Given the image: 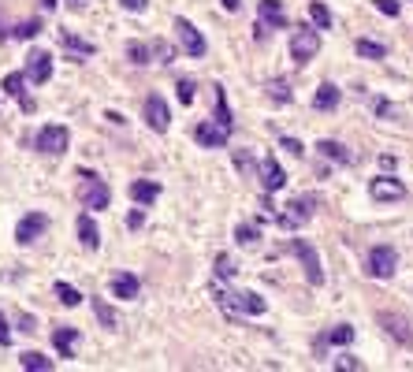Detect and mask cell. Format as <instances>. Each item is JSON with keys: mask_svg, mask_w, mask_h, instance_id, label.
<instances>
[{"mask_svg": "<svg viewBox=\"0 0 413 372\" xmlns=\"http://www.w3.org/2000/svg\"><path fill=\"white\" fill-rule=\"evenodd\" d=\"M357 56H365V60H384V56H387V45L361 38V41H357Z\"/></svg>", "mask_w": 413, "mask_h": 372, "instance_id": "32", "label": "cell"}, {"mask_svg": "<svg viewBox=\"0 0 413 372\" xmlns=\"http://www.w3.org/2000/svg\"><path fill=\"white\" fill-rule=\"evenodd\" d=\"M238 276V265H235V257H227V254H220L216 257V279H235Z\"/></svg>", "mask_w": 413, "mask_h": 372, "instance_id": "35", "label": "cell"}, {"mask_svg": "<svg viewBox=\"0 0 413 372\" xmlns=\"http://www.w3.org/2000/svg\"><path fill=\"white\" fill-rule=\"evenodd\" d=\"M60 45H63V49H71V52H79V56H93V45H90V41L75 38L71 30H60Z\"/></svg>", "mask_w": 413, "mask_h": 372, "instance_id": "29", "label": "cell"}, {"mask_svg": "<svg viewBox=\"0 0 413 372\" xmlns=\"http://www.w3.org/2000/svg\"><path fill=\"white\" fill-rule=\"evenodd\" d=\"M380 324L387 327V335H395L402 346H413V332H410V320L398 313H380Z\"/></svg>", "mask_w": 413, "mask_h": 372, "instance_id": "15", "label": "cell"}, {"mask_svg": "<svg viewBox=\"0 0 413 372\" xmlns=\"http://www.w3.org/2000/svg\"><path fill=\"white\" fill-rule=\"evenodd\" d=\"M45 227H49V216H45V212H26L23 220L15 224V242H19V246L38 242V238L45 235Z\"/></svg>", "mask_w": 413, "mask_h": 372, "instance_id": "7", "label": "cell"}, {"mask_svg": "<svg viewBox=\"0 0 413 372\" xmlns=\"http://www.w3.org/2000/svg\"><path fill=\"white\" fill-rule=\"evenodd\" d=\"M209 294H212V302L220 305V313L227 316V320H238V316H242V302H238L235 290L224 287V279H216L212 287H209Z\"/></svg>", "mask_w": 413, "mask_h": 372, "instance_id": "10", "label": "cell"}, {"mask_svg": "<svg viewBox=\"0 0 413 372\" xmlns=\"http://www.w3.org/2000/svg\"><path fill=\"white\" fill-rule=\"evenodd\" d=\"M279 149L295 153V157H302V153H306V146H302V141H298V138H279Z\"/></svg>", "mask_w": 413, "mask_h": 372, "instance_id": "43", "label": "cell"}, {"mask_svg": "<svg viewBox=\"0 0 413 372\" xmlns=\"http://www.w3.org/2000/svg\"><path fill=\"white\" fill-rule=\"evenodd\" d=\"M127 56H130V63H134V68H146V63H149L146 41H130V45H127Z\"/></svg>", "mask_w": 413, "mask_h": 372, "instance_id": "36", "label": "cell"}, {"mask_svg": "<svg viewBox=\"0 0 413 372\" xmlns=\"http://www.w3.org/2000/svg\"><path fill=\"white\" fill-rule=\"evenodd\" d=\"M146 123L157 130V134H164V130L171 127V112H168V104H164V97H146Z\"/></svg>", "mask_w": 413, "mask_h": 372, "instance_id": "13", "label": "cell"}, {"mask_svg": "<svg viewBox=\"0 0 413 372\" xmlns=\"http://www.w3.org/2000/svg\"><path fill=\"white\" fill-rule=\"evenodd\" d=\"M138 290H142V283H138V276H130V272H119V276L112 279V294L123 302H134Z\"/></svg>", "mask_w": 413, "mask_h": 372, "instance_id": "19", "label": "cell"}, {"mask_svg": "<svg viewBox=\"0 0 413 372\" xmlns=\"http://www.w3.org/2000/svg\"><path fill=\"white\" fill-rule=\"evenodd\" d=\"M127 224H130V227H134V231H138V227L146 224V212H142V209H134V212H130V220H127Z\"/></svg>", "mask_w": 413, "mask_h": 372, "instance_id": "48", "label": "cell"}, {"mask_svg": "<svg viewBox=\"0 0 413 372\" xmlns=\"http://www.w3.org/2000/svg\"><path fill=\"white\" fill-rule=\"evenodd\" d=\"M19 365L26 372H52V361L45 354H38V350H26V354H19Z\"/></svg>", "mask_w": 413, "mask_h": 372, "instance_id": "26", "label": "cell"}, {"mask_svg": "<svg viewBox=\"0 0 413 372\" xmlns=\"http://www.w3.org/2000/svg\"><path fill=\"white\" fill-rule=\"evenodd\" d=\"M238 302H242V313H254V316H260L268 309V302L260 298L257 290H246V294H238Z\"/></svg>", "mask_w": 413, "mask_h": 372, "instance_id": "31", "label": "cell"}, {"mask_svg": "<svg viewBox=\"0 0 413 372\" xmlns=\"http://www.w3.org/2000/svg\"><path fill=\"white\" fill-rule=\"evenodd\" d=\"M123 4V12H134V15H142L146 8H149V0H119Z\"/></svg>", "mask_w": 413, "mask_h": 372, "instance_id": "44", "label": "cell"}, {"mask_svg": "<svg viewBox=\"0 0 413 372\" xmlns=\"http://www.w3.org/2000/svg\"><path fill=\"white\" fill-rule=\"evenodd\" d=\"M368 198L373 201H402L406 198V186H402V179H395V175H376V179L368 183Z\"/></svg>", "mask_w": 413, "mask_h": 372, "instance_id": "8", "label": "cell"}, {"mask_svg": "<svg viewBox=\"0 0 413 372\" xmlns=\"http://www.w3.org/2000/svg\"><path fill=\"white\" fill-rule=\"evenodd\" d=\"M290 254L302 261V268H306V279L313 283V287H320V283H324V268H320L317 249H313L306 238H290Z\"/></svg>", "mask_w": 413, "mask_h": 372, "instance_id": "5", "label": "cell"}, {"mask_svg": "<svg viewBox=\"0 0 413 372\" xmlns=\"http://www.w3.org/2000/svg\"><path fill=\"white\" fill-rule=\"evenodd\" d=\"M23 75H26L30 82H38V86L49 82V79H52V56H49L45 49H34V52L26 56V71H23Z\"/></svg>", "mask_w": 413, "mask_h": 372, "instance_id": "12", "label": "cell"}, {"mask_svg": "<svg viewBox=\"0 0 413 372\" xmlns=\"http://www.w3.org/2000/svg\"><path fill=\"white\" fill-rule=\"evenodd\" d=\"M75 227H79V242H82L86 249H97V246H101V231H97V224H93L90 212H82Z\"/></svg>", "mask_w": 413, "mask_h": 372, "instance_id": "22", "label": "cell"}, {"mask_svg": "<svg viewBox=\"0 0 413 372\" xmlns=\"http://www.w3.org/2000/svg\"><path fill=\"white\" fill-rule=\"evenodd\" d=\"M354 335H357V332H354L350 324H339V327H332V332L324 335L320 343H328V346H350V343H354Z\"/></svg>", "mask_w": 413, "mask_h": 372, "instance_id": "28", "label": "cell"}, {"mask_svg": "<svg viewBox=\"0 0 413 372\" xmlns=\"http://www.w3.org/2000/svg\"><path fill=\"white\" fill-rule=\"evenodd\" d=\"M75 339H79V327H56V332H52V346L60 350L63 361L75 357Z\"/></svg>", "mask_w": 413, "mask_h": 372, "instance_id": "21", "label": "cell"}, {"mask_svg": "<svg viewBox=\"0 0 413 372\" xmlns=\"http://www.w3.org/2000/svg\"><path fill=\"white\" fill-rule=\"evenodd\" d=\"M75 194H79V201L86 205V209H108V201H112V194H108V186L101 175L93 171H79V186H75Z\"/></svg>", "mask_w": 413, "mask_h": 372, "instance_id": "1", "label": "cell"}, {"mask_svg": "<svg viewBox=\"0 0 413 372\" xmlns=\"http://www.w3.org/2000/svg\"><path fill=\"white\" fill-rule=\"evenodd\" d=\"M395 265H398V254L391 246H373L368 249V261H365V272L373 279H391L395 276Z\"/></svg>", "mask_w": 413, "mask_h": 372, "instance_id": "4", "label": "cell"}, {"mask_svg": "<svg viewBox=\"0 0 413 372\" xmlns=\"http://www.w3.org/2000/svg\"><path fill=\"white\" fill-rule=\"evenodd\" d=\"M376 12H384V15L395 19V15L402 12V4H398V0H376Z\"/></svg>", "mask_w": 413, "mask_h": 372, "instance_id": "42", "label": "cell"}, {"mask_svg": "<svg viewBox=\"0 0 413 372\" xmlns=\"http://www.w3.org/2000/svg\"><path fill=\"white\" fill-rule=\"evenodd\" d=\"M235 168L242 171V175H254V171H257V164H254V157H249V149H235Z\"/></svg>", "mask_w": 413, "mask_h": 372, "instance_id": "38", "label": "cell"}, {"mask_svg": "<svg viewBox=\"0 0 413 372\" xmlns=\"http://www.w3.org/2000/svg\"><path fill=\"white\" fill-rule=\"evenodd\" d=\"M317 153L324 160H332V164H350V153H346L339 141H332V138H324V141H317Z\"/></svg>", "mask_w": 413, "mask_h": 372, "instance_id": "24", "label": "cell"}, {"mask_svg": "<svg viewBox=\"0 0 413 372\" xmlns=\"http://www.w3.org/2000/svg\"><path fill=\"white\" fill-rule=\"evenodd\" d=\"M224 4V12H238V4H242V0H220Z\"/></svg>", "mask_w": 413, "mask_h": 372, "instance_id": "50", "label": "cell"}, {"mask_svg": "<svg viewBox=\"0 0 413 372\" xmlns=\"http://www.w3.org/2000/svg\"><path fill=\"white\" fill-rule=\"evenodd\" d=\"M4 93L15 97V101L23 104V112H34V101L26 97V75H23V71H12V75H8V79H4Z\"/></svg>", "mask_w": 413, "mask_h": 372, "instance_id": "16", "label": "cell"}, {"mask_svg": "<svg viewBox=\"0 0 413 372\" xmlns=\"http://www.w3.org/2000/svg\"><path fill=\"white\" fill-rule=\"evenodd\" d=\"M380 168H384V171H395V168H398V157H391V153H384V157H380Z\"/></svg>", "mask_w": 413, "mask_h": 372, "instance_id": "47", "label": "cell"}, {"mask_svg": "<svg viewBox=\"0 0 413 372\" xmlns=\"http://www.w3.org/2000/svg\"><path fill=\"white\" fill-rule=\"evenodd\" d=\"M227 130L224 127H216V123H198L194 127V141H198L201 149H224L227 146Z\"/></svg>", "mask_w": 413, "mask_h": 372, "instance_id": "14", "label": "cell"}, {"mask_svg": "<svg viewBox=\"0 0 413 372\" xmlns=\"http://www.w3.org/2000/svg\"><path fill=\"white\" fill-rule=\"evenodd\" d=\"M216 127H224L227 134L235 130V119H231V108H227V90L224 86H216V119H212Z\"/></svg>", "mask_w": 413, "mask_h": 372, "instance_id": "23", "label": "cell"}, {"mask_svg": "<svg viewBox=\"0 0 413 372\" xmlns=\"http://www.w3.org/2000/svg\"><path fill=\"white\" fill-rule=\"evenodd\" d=\"M309 19H313V26H317V30H332V12H328L324 0H313V4H309Z\"/></svg>", "mask_w": 413, "mask_h": 372, "instance_id": "30", "label": "cell"}, {"mask_svg": "<svg viewBox=\"0 0 413 372\" xmlns=\"http://www.w3.org/2000/svg\"><path fill=\"white\" fill-rule=\"evenodd\" d=\"M19 332H34V320H30V316H19Z\"/></svg>", "mask_w": 413, "mask_h": 372, "instance_id": "49", "label": "cell"}, {"mask_svg": "<svg viewBox=\"0 0 413 372\" xmlns=\"http://www.w3.org/2000/svg\"><path fill=\"white\" fill-rule=\"evenodd\" d=\"M257 238H260L257 224H238V227H235V242H238V246H257Z\"/></svg>", "mask_w": 413, "mask_h": 372, "instance_id": "34", "label": "cell"}, {"mask_svg": "<svg viewBox=\"0 0 413 372\" xmlns=\"http://www.w3.org/2000/svg\"><path fill=\"white\" fill-rule=\"evenodd\" d=\"M12 34H15V38H23V41H30V38H38V34H41V23H38V19H26V23H19Z\"/></svg>", "mask_w": 413, "mask_h": 372, "instance_id": "39", "label": "cell"}, {"mask_svg": "<svg viewBox=\"0 0 413 372\" xmlns=\"http://www.w3.org/2000/svg\"><path fill=\"white\" fill-rule=\"evenodd\" d=\"M176 41H179V49L187 52V56H205V49H209V41L201 38V30L190 23V19H176Z\"/></svg>", "mask_w": 413, "mask_h": 372, "instance_id": "6", "label": "cell"}, {"mask_svg": "<svg viewBox=\"0 0 413 372\" xmlns=\"http://www.w3.org/2000/svg\"><path fill=\"white\" fill-rule=\"evenodd\" d=\"M257 179H260V190L265 194H276V190H283V183H287V175L283 168H279V160H260L257 164Z\"/></svg>", "mask_w": 413, "mask_h": 372, "instance_id": "11", "label": "cell"}, {"mask_svg": "<svg viewBox=\"0 0 413 372\" xmlns=\"http://www.w3.org/2000/svg\"><path fill=\"white\" fill-rule=\"evenodd\" d=\"M52 290H56V298H60L63 305H68V309H75V305H82V294L75 290L71 283H63V279H60V283H56V287H52Z\"/></svg>", "mask_w": 413, "mask_h": 372, "instance_id": "33", "label": "cell"}, {"mask_svg": "<svg viewBox=\"0 0 413 372\" xmlns=\"http://www.w3.org/2000/svg\"><path fill=\"white\" fill-rule=\"evenodd\" d=\"M93 316H97V324H101V327H108V332H116V309H112V305H108L104 298H93Z\"/></svg>", "mask_w": 413, "mask_h": 372, "instance_id": "27", "label": "cell"}, {"mask_svg": "<svg viewBox=\"0 0 413 372\" xmlns=\"http://www.w3.org/2000/svg\"><path fill=\"white\" fill-rule=\"evenodd\" d=\"M68 141H71V134H68V127H60V123H49V127L38 130V149L45 153V157L63 153V149H68Z\"/></svg>", "mask_w": 413, "mask_h": 372, "instance_id": "9", "label": "cell"}, {"mask_svg": "<svg viewBox=\"0 0 413 372\" xmlns=\"http://www.w3.org/2000/svg\"><path fill=\"white\" fill-rule=\"evenodd\" d=\"M268 93L276 97L279 104H287V101H290V82H287V79H276V82H268Z\"/></svg>", "mask_w": 413, "mask_h": 372, "instance_id": "37", "label": "cell"}, {"mask_svg": "<svg viewBox=\"0 0 413 372\" xmlns=\"http://www.w3.org/2000/svg\"><path fill=\"white\" fill-rule=\"evenodd\" d=\"M376 116L380 119H391V116H395V104H391V101H376Z\"/></svg>", "mask_w": 413, "mask_h": 372, "instance_id": "45", "label": "cell"}, {"mask_svg": "<svg viewBox=\"0 0 413 372\" xmlns=\"http://www.w3.org/2000/svg\"><path fill=\"white\" fill-rule=\"evenodd\" d=\"M343 101V93H339V86H332V82H324L317 93H313V108L317 112H332V108H339Z\"/></svg>", "mask_w": 413, "mask_h": 372, "instance_id": "20", "label": "cell"}, {"mask_svg": "<svg viewBox=\"0 0 413 372\" xmlns=\"http://www.w3.org/2000/svg\"><path fill=\"white\" fill-rule=\"evenodd\" d=\"M320 52V30H313V26H302L295 38H290V56H295L298 68H306V63L313 60Z\"/></svg>", "mask_w": 413, "mask_h": 372, "instance_id": "3", "label": "cell"}, {"mask_svg": "<svg viewBox=\"0 0 413 372\" xmlns=\"http://www.w3.org/2000/svg\"><path fill=\"white\" fill-rule=\"evenodd\" d=\"M130 201L134 205H153L157 198H160V183H149V179H134L130 183Z\"/></svg>", "mask_w": 413, "mask_h": 372, "instance_id": "17", "label": "cell"}, {"mask_svg": "<svg viewBox=\"0 0 413 372\" xmlns=\"http://www.w3.org/2000/svg\"><path fill=\"white\" fill-rule=\"evenodd\" d=\"M8 343H12V335H8V316L0 309V346H8Z\"/></svg>", "mask_w": 413, "mask_h": 372, "instance_id": "46", "label": "cell"}, {"mask_svg": "<svg viewBox=\"0 0 413 372\" xmlns=\"http://www.w3.org/2000/svg\"><path fill=\"white\" fill-rule=\"evenodd\" d=\"M313 205L317 198H295L283 205V212H276V224L283 227V231H302L309 220H313Z\"/></svg>", "mask_w": 413, "mask_h": 372, "instance_id": "2", "label": "cell"}, {"mask_svg": "<svg viewBox=\"0 0 413 372\" xmlns=\"http://www.w3.org/2000/svg\"><path fill=\"white\" fill-rule=\"evenodd\" d=\"M146 49H149V63H171L176 60V49H171L168 41H160V38L146 41Z\"/></svg>", "mask_w": 413, "mask_h": 372, "instance_id": "25", "label": "cell"}, {"mask_svg": "<svg viewBox=\"0 0 413 372\" xmlns=\"http://www.w3.org/2000/svg\"><path fill=\"white\" fill-rule=\"evenodd\" d=\"M176 93H179V101H182V104H194V79H179Z\"/></svg>", "mask_w": 413, "mask_h": 372, "instance_id": "41", "label": "cell"}, {"mask_svg": "<svg viewBox=\"0 0 413 372\" xmlns=\"http://www.w3.org/2000/svg\"><path fill=\"white\" fill-rule=\"evenodd\" d=\"M332 365L339 369V372H361V369H365V365H361V357H354V354H343V357H335Z\"/></svg>", "mask_w": 413, "mask_h": 372, "instance_id": "40", "label": "cell"}, {"mask_svg": "<svg viewBox=\"0 0 413 372\" xmlns=\"http://www.w3.org/2000/svg\"><path fill=\"white\" fill-rule=\"evenodd\" d=\"M260 23L265 26H272V30H283L287 26V15H283V4L279 0H260Z\"/></svg>", "mask_w": 413, "mask_h": 372, "instance_id": "18", "label": "cell"}]
</instances>
